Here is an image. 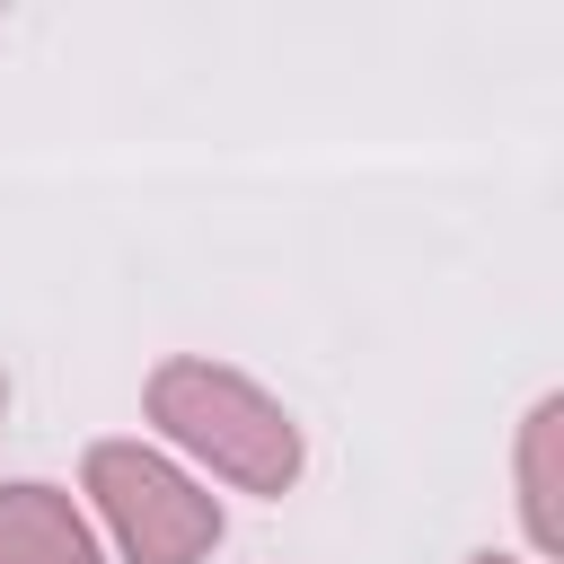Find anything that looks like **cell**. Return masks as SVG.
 <instances>
[{"instance_id": "1", "label": "cell", "mask_w": 564, "mask_h": 564, "mask_svg": "<svg viewBox=\"0 0 564 564\" xmlns=\"http://www.w3.org/2000/svg\"><path fill=\"white\" fill-rule=\"evenodd\" d=\"M150 414L194 449L212 458L220 476H238L247 494H282L300 476V432L282 423V405L264 388H247L238 370H212V361H167L150 379Z\"/></svg>"}, {"instance_id": "2", "label": "cell", "mask_w": 564, "mask_h": 564, "mask_svg": "<svg viewBox=\"0 0 564 564\" xmlns=\"http://www.w3.org/2000/svg\"><path fill=\"white\" fill-rule=\"evenodd\" d=\"M88 494L106 502V520H115V538H123L132 564H203L212 538H220L212 494H194V485H185L167 458H150V449H123V441L88 449Z\"/></svg>"}, {"instance_id": "3", "label": "cell", "mask_w": 564, "mask_h": 564, "mask_svg": "<svg viewBox=\"0 0 564 564\" xmlns=\"http://www.w3.org/2000/svg\"><path fill=\"white\" fill-rule=\"evenodd\" d=\"M0 564H97L88 520L53 485H9L0 494Z\"/></svg>"}, {"instance_id": "4", "label": "cell", "mask_w": 564, "mask_h": 564, "mask_svg": "<svg viewBox=\"0 0 564 564\" xmlns=\"http://www.w3.org/2000/svg\"><path fill=\"white\" fill-rule=\"evenodd\" d=\"M555 441H564V405L529 414V449H520V485H529V529L538 546H564V502H555Z\"/></svg>"}, {"instance_id": "5", "label": "cell", "mask_w": 564, "mask_h": 564, "mask_svg": "<svg viewBox=\"0 0 564 564\" xmlns=\"http://www.w3.org/2000/svg\"><path fill=\"white\" fill-rule=\"evenodd\" d=\"M476 564H502V555H476Z\"/></svg>"}, {"instance_id": "6", "label": "cell", "mask_w": 564, "mask_h": 564, "mask_svg": "<svg viewBox=\"0 0 564 564\" xmlns=\"http://www.w3.org/2000/svg\"><path fill=\"white\" fill-rule=\"evenodd\" d=\"M0 405H9V397H0Z\"/></svg>"}]
</instances>
